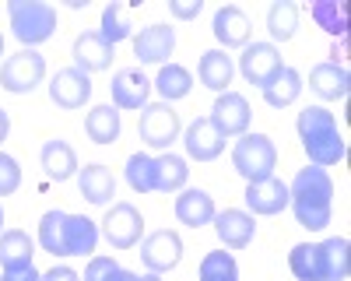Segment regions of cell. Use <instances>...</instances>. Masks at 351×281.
<instances>
[{
	"label": "cell",
	"mask_w": 351,
	"mask_h": 281,
	"mask_svg": "<svg viewBox=\"0 0 351 281\" xmlns=\"http://www.w3.org/2000/svg\"><path fill=\"white\" fill-rule=\"evenodd\" d=\"M288 208L302 229L324 232L334 215V180L327 169H319V165L299 169L295 180L288 183Z\"/></svg>",
	"instance_id": "cell-1"
},
{
	"label": "cell",
	"mask_w": 351,
	"mask_h": 281,
	"mask_svg": "<svg viewBox=\"0 0 351 281\" xmlns=\"http://www.w3.org/2000/svg\"><path fill=\"white\" fill-rule=\"evenodd\" d=\"M39 246L53 257H92L99 246V225L60 208L46 211L39 218Z\"/></svg>",
	"instance_id": "cell-2"
},
{
	"label": "cell",
	"mask_w": 351,
	"mask_h": 281,
	"mask_svg": "<svg viewBox=\"0 0 351 281\" xmlns=\"http://www.w3.org/2000/svg\"><path fill=\"white\" fill-rule=\"evenodd\" d=\"M295 130H299V140L306 148L309 165L330 169V165L344 162L348 145H344V137L337 130V117L327 106H306L299 112V120H295Z\"/></svg>",
	"instance_id": "cell-3"
},
{
	"label": "cell",
	"mask_w": 351,
	"mask_h": 281,
	"mask_svg": "<svg viewBox=\"0 0 351 281\" xmlns=\"http://www.w3.org/2000/svg\"><path fill=\"white\" fill-rule=\"evenodd\" d=\"M8 14H11V32L25 49L43 46L56 32V8L43 4V0H11Z\"/></svg>",
	"instance_id": "cell-4"
},
{
	"label": "cell",
	"mask_w": 351,
	"mask_h": 281,
	"mask_svg": "<svg viewBox=\"0 0 351 281\" xmlns=\"http://www.w3.org/2000/svg\"><path fill=\"white\" fill-rule=\"evenodd\" d=\"M232 169L250 183H263L274 176L278 169V148L267 134H243L236 145H232Z\"/></svg>",
	"instance_id": "cell-5"
},
{
	"label": "cell",
	"mask_w": 351,
	"mask_h": 281,
	"mask_svg": "<svg viewBox=\"0 0 351 281\" xmlns=\"http://www.w3.org/2000/svg\"><path fill=\"white\" fill-rule=\"evenodd\" d=\"M137 134L148 148L155 151H169L176 140L183 134V123H180V112H176L169 102H148L141 109V120H137Z\"/></svg>",
	"instance_id": "cell-6"
},
{
	"label": "cell",
	"mask_w": 351,
	"mask_h": 281,
	"mask_svg": "<svg viewBox=\"0 0 351 281\" xmlns=\"http://www.w3.org/2000/svg\"><path fill=\"white\" fill-rule=\"evenodd\" d=\"M46 77V56L36 49H21L14 56H8L0 67V88L11 95H28L36 92Z\"/></svg>",
	"instance_id": "cell-7"
},
{
	"label": "cell",
	"mask_w": 351,
	"mask_h": 281,
	"mask_svg": "<svg viewBox=\"0 0 351 281\" xmlns=\"http://www.w3.org/2000/svg\"><path fill=\"white\" fill-rule=\"evenodd\" d=\"M102 236L112 249H134L144 236V218L130 201H116L102 218Z\"/></svg>",
	"instance_id": "cell-8"
},
{
	"label": "cell",
	"mask_w": 351,
	"mask_h": 281,
	"mask_svg": "<svg viewBox=\"0 0 351 281\" xmlns=\"http://www.w3.org/2000/svg\"><path fill=\"white\" fill-rule=\"evenodd\" d=\"M285 71V60H281V49L274 42H250L243 46V56H239V74L256 84V88L263 92L267 84Z\"/></svg>",
	"instance_id": "cell-9"
},
{
	"label": "cell",
	"mask_w": 351,
	"mask_h": 281,
	"mask_svg": "<svg viewBox=\"0 0 351 281\" xmlns=\"http://www.w3.org/2000/svg\"><path fill=\"white\" fill-rule=\"evenodd\" d=\"M211 123H215V130L228 140V137H243V134H250V120H253V112H250V102H246V95H239V92H221V95H215V106H211V117H208Z\"/></svg>",
	"instance_id": "cell-10"
},
{
	"label": "cell",
	"mask_w": 351,
	"mask_h": 281,
	"mask_svg": "<svg viewBox=\"0 0 351 281\" xmlns=\"http://www.w3.org/2000/svg\"><path fill=\"white\" fill-rule=\"evenodd\" d=\"M141 260H144V267H148L152 274L172 271L176 264L183 260V239H180V232H172V229L152 232L148 239L141 243Z\"/></svg>",
	"instance_id": "cell-11"
},
{
	"label": "cell",
	"mask_w": 351,
	"mask_h": 281,
	"mask_svg": "<svg viewBox=\"0 0 351 281\" xmlns=\"http://www.w3.org/2000/svg\"><path fill=\"white\" fill-rule=\"evenodd\" d=\"M92 99V74H84L77 67H60L49 81V102L60 109H81Z\"/></svg>",
	"instance_id": "cell-12"
},
{
	"label": "cell",
	"mask_w": 351,
	"mask_h": 281,
	"mask_svg": "<svg viewBox=\"0 0 351 281\" xmlns=\"http://www.w3.org/2000/svg\"><path fill=\"white\" fill-rule=\"evenodd\" d=\"M215 232L221 239V249H246L256 236V218L243 208H225L215 215Z\"/></svg>",
	"instance_id": "cell-13"
},
{
	"label": "cell",
	"mask_w": 351,
	"mask_h": 281,
	"mask_svg": "<svg viewBox=\"0 0 351 281\" xmlns=\"http://www.w3.org/2000/svg\"><path fill=\"white\" fill-rule=\"evenodd\" d=\"M211 32H215V39H218L225 49H243V46H250L253 25H250V18H246V11H243V8L225 4V8H218V11H215Z\"/></svg>",
	"instance_id": "cell-14"
},
{
	"label": "cell",
	"mask_w": 351,
	"mask_h": 281,
	"mask_svg": "<svg viewBox=\"0 0 351 281\" xmlns=\"http://www.w3.org/2000/svg\"><path fill=\"white\" fill-rule=\"evenodd\" d=\"M176 49V28L172 25H148L134 36V56L141 64H165Z\"/></svg>",
	"instance_id": "cell-15"
},
{
	"label": "cell",
	"mask_w": 351,
	"mask_h": 281,
	"mask_svg": "<svg viewBox=\"0 0 351 281\" xmlns=\"http://www.w3.org/2000/svg\"><path fill=\"white\" fill-rule=\"evenodd\" d=\"M112 106L116 109H144L148 106V95H152V81L144 77L137 67H123L112 74Z\"/></svg>",
	"instance_id": "cell-16"
},
{
	"label": "cell",
	"mask_w": 351,
	"mask_h": 281,
	"mask_svg": "<svg viewBox=\"0 0 351 281\" xmlns=\"http://www.w3.org/2000/svg\"><path fill=\"white\" fill-rule=\"evenodd\" d=\"M183 148L193 162H215L225 151V137L215 130V123L208 117H197L186 130H183Z\"/></svg>",
	"instance_id": "cell-17"
},
{
	"label": "cell",
	"mask_w": 351,
	"mask_h": 281,
	"mask_svg": "<svg viewBox=\"0 0 351 281\" xmlns=\"http://www.w3.org/2000/svg\"><path fill=\"white\" fill-rule=\"evenodd\" d=\"M74 67L84 71V74H99V71H109L112 67V56H116V46H109L99 32H81L74 39Z\"/></svg>",
	"instance_id": "cell-18"
},
{
	"label": "cell",
	"mask_w": 351,
	"mask_h": 281,
	"mask_svg": "<svg viewBox=\"0 0 351 281\" xmlns=\"http://www.w3.org/2000/svg\"><path fill=\"white\" fill-rule=\"evenodd\" d=\"M215 215H218V208H215V197L208 190L183 186L180 197H176V218H180L183 225H190V229H204V225H211Z\"/></svg>",
	"instance_id": "cell-19"
},
{
	"label": "cell",
	"mask_w": 351,
	"mask_h": 281,
	"mask_svg": "<svg viewBox=\"0 0 351 281\" xmlns=\"http://www.w3.org/2000/svg\"><path fill=\"white\" fill-rule=\"evenodd\" d=\"M246 208L250 215H263V218H271V215H281L288 208V183L271 176V180H263V183H250L246 186Z\"/></svg>",
	"instance_id": "cell-20"
},
{
	"label": "cell",
	"mask_w": 351,
	"mask_h": 281,
	"mask_svg": "<svg viewBox=\"0 0 351 281\" xmlns=\"http://www.w3.org/2000/svg\"><path fill=\"white\" fill-rule=\"evenodd\" d=\"M197 77H200L204 88L221 95V92H228L232 77H236V60H232L225 49H208V53H200V60H197Z\"/></svg>",
	"instance_id": "cell-21"
},
{
	"label": "cell",
	"mask_w": 351,
	"mask_h": 281,
	"mask_svg": "<svg viewBox=\"0 0 351 281\" xmlns=\"http://www.w3.org/2000/svg\"><path fill=\"white\" fill-rule=\"evenodd\" d=\"M77 190L88 204H109L112 197H116V176H112V169L102 165V162H92V165H84L77 169Z\"/></svg>",
	"instance_id": "cell-22"
},
{
	"label": "cell",
	"mask_w": 351,
	"mask_h": 281,
	"mask_svg": "<svg viewBox=\"0 0 351 281\" xmlns=\"http://www.w3.org/2000/svg\"><path fill=\"white\" fill-rule=\"evenodd\" d=\"M309 88L324 99V102H337V99H348L351 92V74L348 67H337V64H316L309 71Z\"/></svg>",
	"instance_id": "cell-23"
},
{
	"label": "cell",
	"mask_w": 351,
	"mask_h": 281,
	"mask_svg": "<svg viewBox=\"0 0 351 281\" xmlns=\"http://www.w3.org/2000/svg\"><path fill=\"white\" fill-rule=\"evenodd\" d=\"M39 162H43V169H46V176L56 180V183H64V180L77 176V169H81V165H77V151L67 145L64 137L46 140L43 151H39Z\"/></svg>",
	"instance_id": "cell-24"
},
{
	"label": "cell",
	"mask_w": 351,
	"mask_h": 281,
	"mask_svg": "<svg viewBox=\"0 0 351 281\" xmlns=\"http://www.w3.org/2000/svg\"><path fill=\"white\" fill-rule=\"evenodd\" d=\"M348 249H351V243L344 236H330L324 243H316L319 281H344L348 278Z\"/></svg>",
	"instance_id": "cell-25"
},
{
	"label": "cell",
	"mask_w": 351,
	"mask_h": 281,
	"mask_svg": "<svg viewBox=\"0 0 351 281\" xmlns=\"http://www.w3.org/2000/svg\"><path fill=\"white\" fill-rule=\"evenodd\" d=\"M186 180H190L186 158L172 155V151L155 155V193H176L186 186Z\"/></svg>",
	"instance_id": "cell-26"
},
{
	"label": "cell",
	"mask_w": 351,
	"mask_h": 281,
	"mask_svg": "<svg viewBox=\"0 0 351 281\" xmlns=\"http://www.w3.org/2000/svg\"><path fill=\"white\" fill-rule=\"evenodd\" d=\"M155 88H158V95H162V102H176V99H186L190 92H193V74L183 67V64H162L158 67V77L152 81Z\"/></svg>",
	"instance_id": "cell-27"
},
{
	"label": "cell",
	"mask_w": 351,
	"mask_h": 281,
	"mask_svg": "<svg viewBox=\"0 0 351 281\" xmlns=\"http://www.w3.org/2000/svg\"><path fill=\"white\" fill-rule=\"evenodd\" d=\"M120 109L116 106H95L88 109L84 117V134L95 140V145H112L116 137H120Z\"/></svg>",
	"instance_id": "cell-28"
},
{
	"label": "cell",
	"mask_w": 351,
	"mask_h": 281,
	"mask_svg": "<svg viewBox=\"0 0 351 281\" xmlns=\"http://www.w3.org/2000/svg\"><path fill=\"white\" fill-rule=\"evenodd\" d=\"M302 95V74L295 71V67H288L285 64V71L263 88V102H267L271 109H285V106H291Z\"/></svg>",
	"instance_id": "cell-29"
},
{
	"label": "cell",
	"mask_w": 351,
	"mask_h": 281,
	"mask_svg": "<svg viewBox=\"0 0 351 281\" xmlns=\"http://www.w3.org/2000/svg\"><path fill=\"white\" fill-rule=\"evenodd\" d=\"M309 18L316 21V28H324L334 39L348 36V8L337 4V0H316V4H309Z\"/></svg>",
	"instance_id": "cell-30"
},
{
	"label": "cell",
	"mask_w": 351,
	"mask_h": 281,
	"mask_svg": "<svg viewBox=\"0 0 351 281\" xmlns=\"http://www.w3.org/2000/svg\"><path fill=\"white\" fill-rule=\"evenodd\" d=\"M36 243L21 229H8L0 232V267H14V264H32Z\"/></svg>",
	"instance_id": "cell-31"
},
{
	"label": "cell",
	"mask_w": 351,
	"mask_h": 281,
	"mask_svg": "<svg viewBox=\"0 0 351 281\" xmlns=\"http://www.w3.org/2000/svg\"><path fill=\"white\" fill-rule=\"evenodd\" d=\"M299 28V4L291 0H278V4L267 8V32L274 42H288Z\"/></svg>",
	"instance_id": "cell-32"
},
{
	"label": "cell",
	"mask_w": 351,
	"mask_h": 281,
	"mask_svg": "<svg viewBox=\"0 0 351 281\" xmlns=\"http://www.w3.org/2000/svg\"><path fill=\"white\" fill-rule=\"evenodd\" d=\"M197 281H239V264H236V257H232V253H225V249L204 253L200 271H197Z\"/></svg>",
	"instance_id": "cell-33"
},
{
	"label": "cell",
	"mask_w": 351,
	"mask_h": 281,
	"mask_svg": "<svg viewBox=\"0 0 351 281\" xmlns=\"http://www.w3.org/2000/svg\"><path fill=\"white\" fill-rule=\"evenodd\" d=\"M99 36L116 46V42H123V39H134V25H130V11L123 4H109L102 11V28H99Z\"/></svg>",
	"instance_id": "cell-34"
},
{
	"label": "cell",
	"mask_w": 351,
	"mask_h": 281,
	"mask_svg": "<svg viewBox=\"0 0 351 281\" xmlns=\"http://www.w3.org/2000/svg\"><path fill=\"white\" fill-rule=\"evenodd\" d=\"M127 183L137 193H155V155L134 151L127 158Z\"/></svg>",
	"instance_id": "cell-35"
},
{
	"label": "cell",
	"mask_w": 351,
	"mask_h": 281,
	"mask_svg": "<svg viewBox=\"0 0 351 281\" xmlns=\"http://www.w3.org/2000/svg\"><path fill=\"white\" fill-rule=\"evenodd\" d=\"M288 267L295 274V281H319V267H316V243H299L288 253Z\"/></svg>",
	"instance_id": "cell-36"
},
{
	"label": "cell",
	"mask_w": 351,
	"mask_h": 281,
	"mask_svg": "<svg viewBox=\"0 0 351 281\" xmlns=\"http://www.w3.org/2000/svg\"><path fill=\"white\" fill-rule=\"evenodd\" d=\"M21 186V165L14 155L0 151V197H11Z\"/></svg>",
	"instance_id": "cell-37"
},
{
	"label": "cell",
	"mask_w": 351,
	"mask_h": 281,
	"mask_svg": "<svg viewBox=\"0 0 351 281\" xmlns=\"http://www.w3.org/2000/svg\"><path fill=\"white\" fill-rule=\"evenodd\" d=\"M204 11V0H169V14L176 21H193Z\"/></svg>",
	"instance_id": "cell-38"
},
{
	"label": "cell",
	"mask_w": 351,
	"mask_h": 281,
	"mask_svg": "<svg viewBox=\"0 0 351 281\" xmlns=\"http://www.w3.org/2000/svg\"><path fill=\"white\" fill-rule=\"evenodd\" d=\"M43 271L36 264H14V267H0V281H39Z\"/></svg>",
	"instance_id": "cell-39"
},
{
	"label": "cell",
	"mask_w": 351,
	"mask_h": 281,
	"mask_svg": "<svg viewBox=\"0 0 351 281\" xmlns=\"http://www.w3.org/2000/svg\"><path fill=\"white\" fill-rule=\"evenodd\" d=\"M112 267H116L112 257H92V260H88V267H84V278L81 281H102Z\"/></svg>",
	"instance_id": "cell-40"
},
{
	"label": "cell",
	"mask_w": 351,
	"mask_h": 281,
	"mask_svg": "<svg viewBox=\"0 0 351 281\" xmlns=\"http://www.w3.org/2000/svg\"><path fill=\"white\" fill-rule=\"evenodd\" d=\"M39 281H81V274H77L74 267L60 264V267H49V271H43V274H39Z\"/></svg>",
	"instance_id": "cell-41"
},
{
	"label": "cell",
	"mask_w": 351,
	"mask_h": 281,
	"mask_svg": "<svg viewBox=\"0 0 351 281\" xmlns=\"http://www.w3.org/2000/svg\"><path fill=\"white\" fill-rule=\"evenodd\" d=\"M344 60H348V36H344V39H334V46H330V64L348 67Z\"/></svg>",
	"instance_id": "cell-42"
},
{
	"label": "cell",
	"mask_w": 351,
	"mask_h": 281,
	"mask_svg": "<svg viewBox=\"0 0 351 281\" xmlns=\"http://www.w3.org/2000/svg\"><path fill=\"white\" fill-rule=\"evenodd\" d=\"M102 281H141V274H134V271H127V267H120V264H116Z\"/></svg>",
	"instance_id": "cell-43"
},
{
	"label": "cell",
	"mask_w": 351,
	"mask_h": 281,
	"mask_svg": "<svg viewBox=\"0 0 351 281\" xmlns=\"http://www.w3.org/2000/svg\"><path fill=\"white\" fill-rule=\"evenodd\" d=\"M8 134H11V117H8V109H0V145L8 140Z\"/></svg>",
	"instance_id": "cell-44"
},
{
	"label": "cell",
	"mask_w": 351,
	"mask_h": 281,
	"mask_svg": "<svg viewBox=\"0 0 351 281\" xmlns=\"http://www.w3.org/2000/svg\"><path fill=\"white\" fill-rule=\"evenodd\" d=\"M141 281H162V274H152L148 271V274H141Z\"/></svg>",
	"instance_id": "cell-45"
},
{
	"label": "cell",
	"mask_w": 351,
	"mask_h": 281,
	"mask_svg": "<svg viewBox=\"0 0 351 281\" xmlns=\"http://www.w3.org/2000/svg\"><path fill=\"white\" fill-rule=\"evenodd\" d=\"M0 56H4V36H0Z\"/></svg>",
	"instance_id": "cell-46"
},
{
	"label": "cell",
	"mask_w": 351,
	"mask_h": 281,
	"mask_svg": "<svg viewBox=\"0 0 351 281\" xmlns=\"http://www.w3.org/2000/svg\"><path fill=\"white\" fill-rule=\"evenodd\" d=\"M0 225H4V208H0Z\"/></svg>",
	"instance_id": "cell-47"
}]
</instances>
